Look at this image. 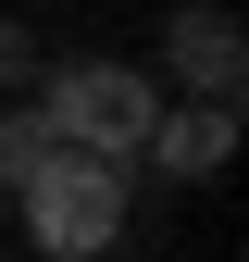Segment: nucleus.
Here are the masks:
<instances>
[{
    "label": "nucleus",
    "mask_w": 249,
    "mask_h": 262,
    "mask_svg": "<svg viewBox=\"0 0 249 262\" xmlns=\"http://www.w3.org/2000/svg\"><path fill=\"white\" fill-rule=\"evenodd\" d=\"M162 62H175L187 100H237V88H249V38H237L225 0H187V13L162 25Z\"/></svg>",
    "instance_id": "3"
},
{
    "label": "nucleus",
    "mask_w": 249,
    "mask_h": 262,
    "mask_svg": "<svg viewBox=\"0 0 249 262\" xmlns=\"http://www.w3.org/2000/svg\"><path fill=\"white\" fill-rule=\"evenodd\" d=\"M38 162H50V113H38V100H13V113H0V187H25Z\"/></svg>",
    "instance_id": "5"
},
{
    "label": "nucleus",
    "mask_w": 249,
    "mask_h": 262,
    "mask_svg": "<svg viewBox=\"0 0 249 262\" xmlns=\"http://www.w3.org/2000/svg\"><path fill=\"white\" fill-rule=\"evenodd\" d=\"M25 75H38V25H13V13H0V88H25Z\"/></svg>",
    "instance_id": "6"
},
{
    "label": "nucleus",
    "mask_w": 249,
    "mask_h": 262,
    "mask_svg": "<svg viewBox=\"0 0 249 262\" xmlns=\"http://www.w3.org/2000/svg\"><path fill=\"white\" fill-rule=\"evenodd\" d=\"M150 162H162V175L175 187H200V175H225V162H237V100H162V113H150V138H137Z\"/></svg>",
    "instance_id": "4"
},
{
    "label": "nucleus",
    "mask_w": 249,
    "mask_h": 262,
    "mask_svg": "<svg viewBox=\"0 0 249 262\" xmlns=\"http://www.w3.org/2000/svg\"><path fill=\"white\" fill-rule=\"evenodd\" d=\"M13 200H25V250L38 262H112L124 250V212H137V175H124L112 150L50 138V162L13 187Z\"/></svg>",
    "instance_id": "1"
},
{
    "label": "nucleus",
    "mask_w": 249,
    "mask_h": 262,
    "mask_svg": "<svg viewBox=\"0 0 249 262\" xmlns=\"http://www.w3.org/2000/svg\"><path fill=\"white\" fill-rule=\"evenodd\" d=\"M38 113H50V138H75V150H112V162H137L150 113H162V75H137V62H50Z\"/></svg>",
    "instance_id": "2"
}]
</instances>
